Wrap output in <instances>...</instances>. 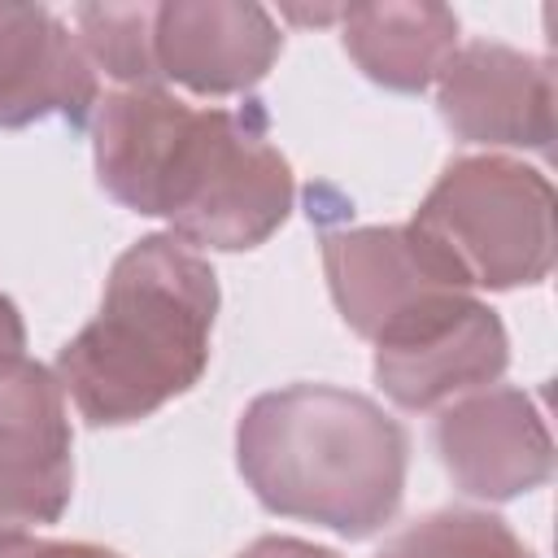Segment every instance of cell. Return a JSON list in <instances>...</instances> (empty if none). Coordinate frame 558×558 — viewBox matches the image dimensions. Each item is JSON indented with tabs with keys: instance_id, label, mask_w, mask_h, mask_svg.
<instances>
[{
	"instance_id": "1",
	"label": "cell",
	"mask_w": 558,
	"mask_h": 558,
	"mask_svg": "<svg viewBox=\"0 0 558 558\" xmlns=\"http://www.w3.org/2000/svg\"><path fill=\"white\" fill-rule=\"evenodd\" d=\"M96 183L131 214L166 218L192 248H257L292 214V166L257 100L196 109L166 87H118L92 113Z\"/></svg>"
},
{
	"instance_id": "2",
	"label": "cell",
	"mask_w": 558,
	"mask_h": 558,
	"mask_svg": "<svg viewBox=\"0 0 558 558\" xmlns=\"http://www.w3.org/2000/svg\"><path fill=\"white\" fill-rule=\"evenodd\" d=\"M214 318V266L187 240L153 231L118 253L96 314L61 344L52 375L92 427L140 423L201 384Z\"/></svg>"
},
{
	"instance_id": "3",
	"label": "cell",
	"mask_w": 558,
	"mask_h": 558,
	"mask_svg": "<svg viewBox=\"0 0 558 558\" xmlns=\"http://www.w3.org/2000/svg\"><path fill=\"white\" fill-rule=\"evenodd\" d=\"M235 466L270 514L366 541L401 510L410 436L362 392L288 384L244 405Z\"/></svg>"
},
{
	"instance_id": "4",
	"label": "cell",
	"mask_w": 558,
	"mask_h": 558,
	"mask_svg": "<svg viewBox=\"0 0 558 558\" xmlns=\"http://www.w3.org/2000/svg\"><path fill=\"white\" fill-rule=\"evenodd\" d=\"M405 227L466 292L532 288L554 270V187L506 153L453 157Z\"/></svg>"
},
{
	"instance_id": "5",
	"label": "cell",
	"mask_w": 558,
	"mask_h": 558,
	"mask_svg": "<svg viewBox=\"0 0 558 558\" xmlns=\"http://www.w3.org/2000/svg\"><path fill=\"white\" fill-rule=\"evenodd\" d=\"M323 270L340 318L375 349L471 296L427 257L410 227L327 231Z\"/></svg>"
},
{
	"instance_id": "6",
	"label": "cell",
	"mask_w": 558,
	"mask_h": 558,
	"mask_svg": "<svg viewBox=\"0 0 558 558\" xmlns=\"http://www.w3.org/2000/svg\"><path fill=\"white\" fill-rule=\"evenodd\" d=\"M74 432L57 375L31 357L0 371V536L57 523L74 488Z\"/></svg>"
},
{
	"instance_id": "7",
	"label": "cell",
	"mask_w": 558,
	"mask_h": 558,
	"mask_svg": "<svg viewBox=\"0 0 558 558\" xmlns=\"http://www.w3.org/2000/svg\"><path fill=\"white\" fill-rule=\"evenodd\" d=\"M436 453L458 493L514 501L554 475L545 410L523 388H480L449 401L436 418Z\"/></svg>"
},
{
	"instance_id": "8",
	"label": "cell",
	"mask_w": 558,
	"mask_h": 558,
	"mask_svg": "<svg viewBox=\"0 0 558 558\" xmlns=\"http://www.w3.org/2000/svg\"><path fill=\"white\" fill-rule=\"evenodd\" d=\"M436 109L466 144L545 153L554 140V70L510 44L471 39L445 61Z\"/></svg>"
},
{
	"instance_id": "9",
	"label": "cell",
	"mask_w": 558,
	"mask_h": 558,
	"mask_svg": "<svg viewBox=\"0 0 558 558\" xmlns=\"http://www.w3.org/2000/svg\"><path fill=\"white\" fill-rule=\"evenodd\" d=\"M283 52V35L262 4L166 0L153 17V57L161 83L196 96H240L257 87Z\"/></svg>"
},
{
	"instance_id": "10",
	"label": "cell",
	"mask_w": 558,
	"mask_h": 558,
	"mask_svg": "<svg viewBox=\"0 0 558 558\" xmlns=\"http://www.w3.org/2000/svg\"><path fill=\"white\" fill-rule=\"evenodd\" d=\"M510 366V340L480 296L458 301L410 336L375 349V384L401 410H436L493 388Z\"/></svg>"
},
{
	"instance_id": "11",
	"label": "cell",
	"mask_w": 558,
	"mask_h": 558,
	"mask_svg": "<svg viewBox=\"0 0 558 558\" xmlns=\"http://www.w3.org/2000/svg\"><path fill=\"white\" fill-rule=\"evenodd\" d=\"M100 105V83L78 35L44 4H0V126L22 131L44 118L83 126Z\"/></svg>"
},
{
	"instance_id": "12",
	"label": "cell",
	"mask_w": 558,
	"mask_h": 558,
	"mask_svg": "<svg viewBox=\"0 0 558 558\" xmlns=\"http://www.w3.org/2000/svg\"><path fill=\"white\" fill-rule=\"evenodd\" d=\"M353 65L384 92H427L458 52V17L445 4H353L340 13Z\"/></svg>"
},
{
	"instance_id": "13",
	"label": "cell",
	"mask_w": 558,
	"mask_h": 558,
	"mask_svg": "<svg viewBox=\"0 0 558 558\" xmlns=\"http://www.w3.org/2000/svg\"><path fill=\"white\" fill-rule=\"evenodd\" d=\"M157 4H78L74 35L92 70L109 74L118 87H161L153 57Z\"/></svg>"
},
{
	"instance_id": "14",
	"label": "cell",
	"mask_w": 558,
	"mask_h": 558,
	"mask_svg": "<svg viewBox=\"0 0 558 558\" xmlns=\"http://www.w3.org/2000/svg\"><path fill=\"white\" fill-rule=\"evenodd\" d=\"M375 558H536L527 541L488 510H432L405 523Z\"/></svg>"
},
{
	"instance_id": "15",
	"label": "cell",
	"mask_w": 558,
	"mask_h": 558,
	"mask_svg": "<svg viewBox=\"0 0 558 558\" xmlns=\"http://www.w3.org/2000/svg\"><path fill=\"white\" fill-rule=\"evenodd\" d=\"M0 558H122V554L87 541H44L31 532H13V536H0Z\"/></svg>"
},
{
	"instance_id": "16",
	"label": "cell",
	"mask_w": 558,
	"mask_h": 558,
	"mask_svg": "<svg viewBox=\"0 0 558 558\" xmlns=\"http://www.w3.org/2000/svg\"><path fill=\"white\" fill-rule=\"evenodd\" d=\"M235 558H340V554L327 545H314V541H296V536H262L248 549H240Z\"/></svg>"
},
{
	"instance_id": "17",
	"label": "cell",
	"mask_w": 558,
	"mask_h": 558,
	"mask_svg": "<svg viewBox=\"0 0 558 558\" xmlns=\"http://www.w3.org/2000/svg\"><path fill=\"white\" fill-rule=\"evenodd\" d=\"M26 357V323L17 314V305L0 292V371L17 366Z\"/></svg>"
}]
</instances>
